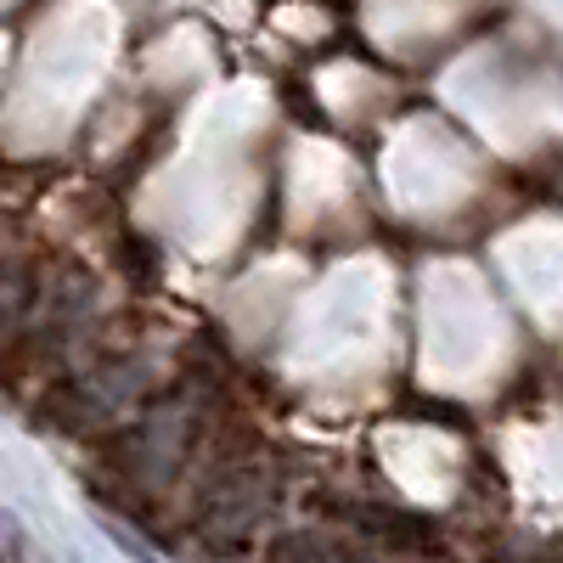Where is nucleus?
Masks as SVG:
<instances>
[{
    "label": "nucleus",
    "instance_id": "1",
    "mask_svg": "<svg viewBox=\"0 0 563 563\" xmlns=\"http://www.w3.org/2000/svg\"><path fill=\"white\" fill-rule=\"evenodd\" d=\"M203 429H209V395L198 389V378L175 384L169 395L158 389L113 434V474H119V485H135L147 496L164 490L180 467L192 462Z\"/></svg>",
    "mask_w": 563,
    "mask_h": 563
},
{
    "label": "nucleus",
    "instance_id": "2",
    "mask_svg": "<svg viewBox=\"0 0 563 563\" xmlns=\"http://www.w3.org/2000/svg\"><path fill=\"white\" fill-rule=\"evenodd\" d=\"M158 378V361H147V355H108V361H90V366H79L74 378L57 389V400H52V422H63L68 434H119L124 422L147 406L164 384H153Z\"/></svg>",
    "mask_w": 563,
    "mask_h": 563
},
{
    "label": "nucleus",
    "instance_id": "3",
    "mask_svg": "<svg viewBox=\"0 0 563 563\" xmlns=\"http://www.w3.org/2000/svg\"><path fill=\"white\" fill-rule=\"evenodd\" d=\"M34 299H40L34 276H29L23 265H0V344H18Z\"/></svg>",
    "mask_w": 563,
    "mask_h": 563
}]
</instances>
